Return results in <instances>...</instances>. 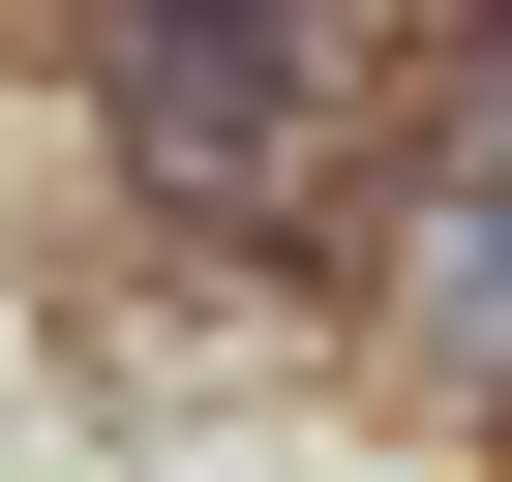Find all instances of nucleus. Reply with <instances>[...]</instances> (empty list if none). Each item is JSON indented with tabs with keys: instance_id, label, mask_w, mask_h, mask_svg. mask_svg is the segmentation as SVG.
I'll use <instances>...</instances> for the list:
<instances>
[{
	"instance_id": "f257e3e1",
	"label": "nucleus",
	"mask_w": 512,
	"mask_h": 482,
	"mask_svg": "<svg viewBox=\"0 0 512 482\" xmlns=\"http://www.w3.org/2000/svg\"><path fill=\"white\" fill-rule=\"evenodd\" d=\"M121 121H151V181H302V0H121Z\"/></svg>"
},
{
	"instance_id": "f03ea898",
	"label": "nucleus",
	"mask_w": 512,
	"mask_h": 482,
	"mask_svg": "<svg viewBox=\"0 0 512 482\" xmlns=\"http://www.w3.org/2000/svg\"><path fill=\"white\" fill-rule=\"evenodd\" d=\"M422 362H482V392H512V181H482V211H422Z\"/></svg>"
}]
</instances>
